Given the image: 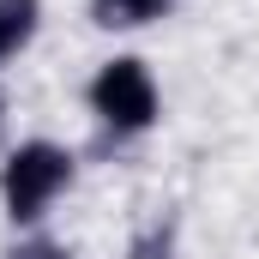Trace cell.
Returning <instances> with one entry per match:
<instances>
[{
    "label": "cell",
    "instance_id": "6da1fadb",
    "mask_svg": "<svg viewBox=\"0 0 259 259\" xmlns=\"http://www.w3.org/2000/svg\"><path fill=\"white\" fill-rule=\"evenodd\" d=\"M84 115L103 145H139L163 127V78L139 49H115L84 78Z\"/></svg>",
    "mask_w": 259,
    "mask_h": 259
},
{
    "label": "cell",
    "instance_id": "7a4b0ae2",
    "mask_svg": "<svg viewBox=\"0 0 259 259\" xmlns=\"http://www.w3.org/2000/svg\"><path fill=\"white\" fill-rule=\"evenodd\" d=\"M78 187V151L66 139L30 133L0 151V217L6 229H49L61 199Z\"/></svg>",
    "mask_w": 259,
    "mask_h": 259
},
{
    "label": "cell",
    "instance_id": "3957f363",
    "mask_svg": "<svg viewBox=\"0 0 259 259\" xmlns=\"http://www.w3.org/2000/svg\"><path fill=\"white\" fill-rule=\"evenodd\" d=\"M91 24L103 36H139V30H157L181 12V0H84Z\"/></svg>",
    "mask_w": 259,
    "mask_h": 259
},
{
    "label": "cell",
    "instance_id": "277c9868",
    "mask_svg": "<svg viewBox=\"0 0 259 259\" xmlns=\"http://www.w3.org/2000/svg\"><path fill=\"white\" fill-rule=\"evenodd\" d=\"M49 24V0H0V72L18 66Z\"/></svg>",
    "mask_w": 259,
    "mask_h": 259
},
{
    "label": "cell",
    "instance_id": "5b68a950",
    "mask_svg": "<svg viewBox=\"0 0 259 259\" xmlns=\"http://www.w3.org/2000/svg\"><path fill=\"white\" fill-rule=\"evenodd\" d=\"M0 259H78V247L61 241L55 229H12V241L0 247Z\"/></svg>",
    "mask_w": 259,
    "mask_h": 259
},
{
    "label": "cell",
    "instance_id": "8992f818",
    "mask_svg": "<svg viewBox=\"0 0 259 259\" xmlns=\"http://www.w3.org/2000/svg\"><path fill=\"white\" fill-rule=\"evenodd\" d=\"M127 259H175V241H169L163 229H157V235H139L127 247Z\"/></svg>",
    "mask_w": 259,
    "mask_h": 259
},
{
    "label": "cell",
    "instance_id": "52a82bcc",
    "mask_svg": "<svg viewBox=\"0 0 259 259\" xmlns=\"http://www.w3.org/2000/svg\"><path fill=\"white\" fill-rule=\"evenodd\" d=\"M6 127H12V103H6V91H0V139H6Z\"/></svg>",
    "mask_w": 259,
    "mask_h": 259
}]
</instances>
